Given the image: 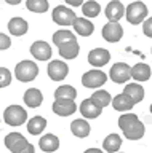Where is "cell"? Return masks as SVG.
I'll return each mask as SVG.
<instances>
[{
  "label": "cell",
  "instance_id": "f35d334b",
  "mask_svg": "<svg viewBox=\"0 0 152 153\" xmlns=\"http://www.w3.org/2000/svg\"><path fill=\"white\" fill-rule=\"evenodd\" d=\"M5 2H7L8 5H19L21 0H5Z\"/></svg>",
  "mask_w": 152,
  "mask_h": 153
},
{
  "label": "cell",
  "instance_id": "e575fe53",
  "mask_svg": "<svg viewBox=\"0 0 152 153\" xmlns=\"http://www.w3.org/2000/svg\"><path fill=\"white\" fill-rule=\"evenodd\" d=\"M142 32H144L146 37L152 38V18H147L144 22H142Z\"/></svg>",
  "mask_w": 152,
  "mask_h": 153
},
{
  "label": "cell",
  "instance_id": "484cf974",
  "mask_svg": "<svg viewBox=\"0 0 152 153\" xmlns=\"http://www.w3.org/2000/svg\"><path fill=\"white\" fill-rule=\"evenodd\" d=\"M46 128V120L43 117H34L27 121V132L32 136H39Z\"/></svg>",
  "mask_w": 152,
  "mask_h": 153
},
{
  "label": "cell",
  "instance_id": "4316f807",
  "mask_svg": "<svg viewBox=\"0 0 152 153\" xmlns=\"http://www.w3.org/2000/svg\"><path fill=\"white\" fill-rule=\"evenodd\" d=\"M91 102L96 105V107L99 108H104V107H107L109 104L112 102V97H111V94L107 93V91H103V89H98V91H94V93L91 94Z\"/></svg>",
  "mask_w": 152,
  "mask_h": 153
},
{
  "label": "cell",
  "instance_id": "d6986e66",
  "mask_svg": "<svg viewBox=\"0 0 152 153\" xmlns=\"http://www.w3.org/2000/svg\"><path fill=\"white\" fill-rule=\"evenodd\" d=\"M58 50H59L61 57H64V59H75L80 53V46H79L77 40H74V42L64 43V45H59Z\"/></svg>",
  "mask_w": 152,
  "mask_h": 153
},
{
  "label": "cell",
  "instance_id": "44dd1931",
  "mask_svg": "<svg viewBox=\"0 0 152 153\" xmlns=\"http://www.w3.org/2000/svg\"><path fill=\"white\" fill-rule=\"evenodd\" d=\"M123 93H125L128 97H131V100L135 104L141 102L144 99V88L138 83H128L125 88H123Z\"/></svg>",
  "mask_w": 152,
  "mask_h": 153
},
{
  "label": "cell",
  "instance_id": "e0dca14e",
  "mask_svg": "<svg viewBox=\"0 0 152 153\" xmlns=\"http://www.w3.org/2000/svg\"><path fill=\"white\" fill-rule=\"evenodd\" d=\"M112 107L117 110V112H128V110H131L135 107V102L131 100V97H128L125 93L122 94H117L115 97L112 99Z\"/></svg>",
  "mask_w": 152,
  "mask_h": 153
},
{
  "label": "cell",
  "instance_id": "5bb4252c",
  "mask_svg": "<svg viewBox=\"0 0 152 153\" xmlns=\"http://www.w3.org/2000/svg\"><path fill=\"white\" fill-rule=\"evenodd\" d=\"M77 110L74 100H55L53 102V112L59 117H69Z\"/></svg>",
  "mask_w": 152,
  "mask_h": 153
},
{
  "label": "cell",
  "instance_id": "8d00e7d4",
  "mask_svg": "<svg viewBox=\"0 0 152 153\" xmlns=\"http://www.w3.org/2000/svg\"><path fill=\"white\" fill-rule=\"evenodd\" d=\"M67 5L70 7H80V5H83V0H64Z\"/></svg>",
  "mask_w": 152,
  "mask_h": 153
},
{
  "label": "cell",
  "instance_id": "ab89813d",
  "mask_svg": "<svg viewBox=\"0 0 152 153\" xmlns=\"http://www.w3.org/2000/svg\"><path fill=\"white\" fill-rule=\"evenodd\" d=\"M151 113H152V105H151Z\"/></svg>",
  "mask_w": 152,
  "mask_h": 153
},
{
  "label": "cell",
  "instance_id": "52a82bcc",
  "mask_svg": "<svg viewBox=\"0 0 152 153\" xmlns=\"http://www.w3.org/2000/svg\"><path fill=\"white\" fill-rule=\"evenodd\" d=\"M46 72H48V76L53 81H61V80H64L66 76H67L69 67L63 61H51L50 64H48Z\"/></svg>",
  "mask_w": 152,
  "mask_h": 153
},
{
  "label": "cell",
  "instance_id": "d4e9b609",
  "mask_svg": "<svg viewBox=\"0 0 152 153\" xmlns=\"http://www.w3.org/2000/svg\"><path fill=\"white\" fill-rule=\"evenodd\" d=\"M144 132H146V128H144V124H142L139 120L133 124V126H130L128 129H125L123 131V136H125L128 140H139V139L144 136Z\"/></svg>",
  "mask_w": 152,
  "mask_h": 153
},
{
  "label": "cell",
  "instance_id": "f1b7e54d",
  "mask_svg": "<svg viewBox=\"0 0 152 153\" xmlns=\"http://www.w3.org/2000/svg\"><path fill=\"white\" fill-rule=\"evenodd\" d=\"M74 40H77V38H75V35L70 30H67V29H61V30H56L53 33V43L56 46L64 45V43H69V42H74Z\"/></svg>",
  "mask_w": 152,
  "mask_h": 153
},
{
  "label": "cell",
  "instance_id": "60d3db41",
  "mask_svg": "<svg viewBox=\"0 0 152 153\" xmlns=\"http://www.w3.org/2000/svg\"><path fill=\"white\" fill-rule=\"evenodd\" d=\"M117 153H118V152H117Z\"/></svg>",
  "mask_w": 152,
  "mask_h": 153
},
{
  "label": "cell",
  "instance_id": "74e56055",
  "mask_svg": "<svg viewBox=\"0 0 152 153\" xmlns=\"http://www.w3.org/2000/svg\"><path fill=\"white\" fill-rule=\"evenodd\" d=\"M85 153H103V150H99V148H88V150H85Z\"/></svg>",
  "mask_w": 152,
  "mask_h": 153
},
{
  "label": "cell",
  "instance_id": "83f0119b",
  "mask_svg": "<svg viewBox=\"0 0 152 153\" xmlns=\"http://www.w3.org/2000/svg\"><path fill=\"white\" fill-rule=\"evenodd\" d=\"M75 96H77V91H75L70 85H64L56 88L55 91V100H74Z\"/></svg>",
  "mask_w": 152,
  "mask_h": 153
},
{
  "label": "cell",
  "instance_id": "5b68a950",
  "mask_svg": "<svg viewBox=\"0 0 152 153\" xmlns=\"http://www.w3.org/2000/svg\"><path fill=\"white\" fill-rule=\"evenodd\" d=\"M109 76L114 83H127L131 78V67L125 62H117V64L112 65Z\"/></svg>",
  "mask_w": 152,
  "mask_h": 153
},
{
  "label": "cell",
  "instance_id": "4dcf8cb0",
  "mask_svg": "<svg viewBox=\"0 0 152 153\" xmlns=\"http://www.w3.org/2000/svg\"><path fill=\"white\" fill-rule=\"evenodd\" d=\"M26 7L29 11L40 14V13H45L46 10H48V2H46V0H27Z\"/></svg>",
  "mask_w": 152,
  "mask_h": 153
},
{
  "label": "cell",
  "instance_id": "603a6c76",
  "mask_svg": "<svg viewBox=\"0 0 152 153\" xmlns=\"http://www.w3.org/2000/svg\"><path fill=\"white\" fill-rule=\"evenodd\" d=\"M131 78H135L136 81H147L151 78V67L147 64H139L131 67Z\"/></svg>",
  "mask_w": 152,
  "mask_h": 153
},
{
  "label": "cell",
  "instance_id": "4fadbf2b",
  "mask_svg": "<svg viewBox=\"0 0 152 153\" xmlns=\"http://www.w3.org/2000/svg\"><path fill=\"white\" fill-rule=\"evenodd\" d=\"M72 27H74V30L82 37H90L94 32L93 22L87 18H75L74 22H72Z\"/></svg>",
  "mask_w": 152,
  "mask_h": 153
},
{
  "label": "cell",
  "instance_id": "1f68e13d",
  "mask_svg": "<svg viewBox=\"0 0 152 153\" xmlns=\"http://www.w3.org/2000/svg\"><path fill=\"white\" fill-rule=\"evenodd\" d=\"M138 121V117L135 113H125V115H120V118H118V128L122 129V131H125L128 129L130 126H133Z\"/></svg>",
  "mask_w": 152,
  "mask_h": 153
},
{
  "label": "cell",
  "instance_id": "ac0fdd59",
  "mask_svg": "<svg viewBox=\"0 0 152 153\" xmlns=\"http://www.w3.org/2000/svg\"><path fill=\"white\" fill-rule=\"evenodd\" d=\"M24 102H26L27 107H31V108L40 107L42 102H43V96H42L40 89H39V88H31V89H27L26 93H24Z\"/></svg>",
  "mask_w": 152,
  "mask_h": 153
},
{
  "label": "cell",
  "instance_id": "9c48e42d",
  "mask_svg": "<svg viewBox=\"0 0 152 153\" xmlns=\"http://www.w3.org/2000/svg\"><path fill=\"white\" fill-rule=\"evenodd\" d=\"M26 145H27L26 137L22 136V134H19V132H10V134L5 137V147H7L11 153L21 152Z\"/></svg>",
  "mask_w": 152,
  "mask_h": 153
},
{
  "label": "cell",
  "instance_id": "ffe728a7",
  "mask_svg": "<svg viewBox=\"0 0 152 153\" xmlns=\"http://www.w3.org/2000/svg\"><path fill=\"white\" fill-rule=\"evenodd\" d=\"M70 131H72V134L75 137L83 139V137H87L90 134L91 128H90V124L87 123V120L80 118V120H74V121L70 123Z\"/></svg>",
  "mask_w": 152,
  "mask_h": 153
},
{
  "label": "cell",
  "instance_id": "8992f818",
  "mask_svg": "<svg viewBox=\"0 0 152 153\" xmlns=\"http://www.w3.org/2000/svg\"><path fill=\"white\" fill-rule=\"evenodd\" d=\"M51 13H53V21L58 26H72L74 19L77 18L72 10L64 7V5H58Z\"/></svg>",
  "mask_w": 152,
  "mask_h": 153
},
{
  "label": "cell",
  "instance_id": "d6a6232c",
  "mask_svg": "<svg viewBox=\"0 0 152 153\" xmlns=\"http://www.w3.org/2000/svg\"><path fill=\"white\" fill-rule=\"evenodd\" d=\"M11 83V72L7 67H0V88H7Z\"/></svg>",
  "mask_w": 152,
  "mask_h": 153
},
{
  "label": "cell",
  "instance_id": "6da1fadb",
  "mask_svg": "<svg viewBox=\"0 0 152 153\" xmlns=\"http://www.w3.org/2000/svg\"><path fill=\"white\" fill-rule=\"evenodd\" d=\"M37 75H39V65L34 61H21L15 67V76L22 83L35 80Z\"/></svg>",
  "mask_w": 152,
  "mask_h": 153
},
{
  "label": "cell",
  "instance_id": "d590c367",
  "mask_svg": "<svg viewBox=\"0 0 152 153\" xmlns=\"http://www.w3.org/2000/svg\"><path fill=\"white\" fill-rule=\"evenodd\" d=\"M18 153H35V148H34V145H32V143L27 142V145L22 148L21 152H18Z\"/></svg>",
  "mask_w": 152,
  "mask_h": 153
},
{
  "label": "cell",
  "instance_id": "30bf717a",
  "mask_svg": "<svg viewBox=\"0 0 152 153\" xmlns=\"http://www.w3.org/2000/svg\"><path fill=\"white\" fill-rule=\"evenodd\" d=\"M111 61V53L104 48H94L88 53V62L94 67H104Z\"/></svg>",
  "mask_w": 152,
  "mask_h": 153
},
{
  "label": "cell",
  "instance_id": "7402d4cb",
  "mask_svg": "<svg viewBox=\"0 0 152 153\" xmlns=\"http://www.w3.org/2000/svg\"><path fill=\"white\" fill-rule=\"evenodd\" d=\"M103 110L96 107L93 102H91V99H85L82 104H80V113L83 115V118H98L99 115H101Z\"/></svg>",
  "mask_w": 152,
  "mask_h": 153
},
{
  "label": "cell",
  "instance_id": "3957f363",
  "mask_svg": "<svg viewBox=\"0 0 152 153\" xmlns=\"http://www.w3.org/2000/svg\"><path fill=\"white\" fill-rule=\"evenodd\" d=\"M125 16H127V21L133 24V26H138L141 24L142 21H146L147 18V7L142 2H133L127 7L125 10Z\"/></svg>",
  "mask_w": 152,
  "mask_h": 153
},
{
  "label": "cell",
  "instance_id": "cb8c5ba5",
  "mask_svg": "<svg viewBox=\"0 0 152 153\" xmlns=\"http://www.w3.org/2000/svg\"><path fill=\"white\" fill-rule=\"evenodd\" d=\"M122 147V137L118 134H109L103 140V148L107 153H117Z\"/></svg>",
  "mask_w": 152,
  "mask_h": 153
},
{
  "label": "cell",
  "instance_id": "8fae6325",
  "mask_svg": "<svg viewBox=\"0 0 152 153\" xmlns=\"http://www.w3.org/2000/svg\"><path fill=\"white\" fill-rule=\"evenodd\" d=\"M51 46L48 45L46 42L43 40H39V42H34L31 45V54L39 61H48L51 57Z\"/></svg>",
  "mask_w": 152,
  "mask_h": 153
},
{
  "label": "cell",
  "instance_id": "836d02e7",
  "mask_svg": "<svg viewBox=\"0 0 152 153\" xmlns=\"http://www.w3.org/2000/svg\"><path fill=\"white\" fill-rule=\"evenodd\" d=\"M11 46V38L5 35V33H0V51L2 50H8Z\"/></svg>",
  "mask_w": 152,
  "mask_h": 153
},
{
  "label": "cell",
  "instance_id": "277c9868",
  "mask_svg": "<svg viewBox=\"0 0 152 153\" xmlns=\"http://www.w3.org/2000/svg\"><path fill=\"white\" fill-rule=\"evenodd\" d=\"M106 81H107V75L104 74L103 70H98V69L85 72L83 76H82V85L85 88H90V89L99 88V86H103Z\"/></svg>",
  "mask_w": 152,
  "mask_h": 153
},
{
  "label": "cell",
  "instance_id": "9a60e30c",
  "mask_svg": "<svg viewBox=\"0 0 152 153\" xmlns=\"http://www.w3.org/2000/svg\"><path fill=\"white\" fill-rule=\"evenodd\" d=\"M27 29H29V24H27V21L22 18H11L10 22H8V30H10V33L15 37L24 35L27 32Z\"/></svg>",
  "mask_w": 152,
  "mask_h": 153
},
{
  "label": "cell",
  "instance_id": "f546056e",
  "mask_svg": "<svg viewBox=\"0 0 152 153\" xmlns=\"http://www.w3.org/2000/svg\"><path fill=\"white\" fill-rule=\"evenodd\" d=\"M82 13L85 14V18H96L101 13V5L94 0H88L82 5Z\"/></svg>",
  "mask_w": 152,
  "mask_h": 153
},
{
  "label": "cell",
  "instance_id": "ba28073f",
  "mask_svg": "<svg viewBox=\"0 0 152 153\" xmlns=\"http://www.w3.org/2000/svg\"><path fill=\"white\" fill-rule=\"evenodd\" d=\"M103 38L109 43H117L120 42V38L123 35V29L118 22H107L103 27Z\"/></svg>",
  "mask_w": 152,
  "mask_h": 153
},
{
  "label": "cell",
  "instance_id": "7c38bea8",
  "mask_svg": "<svg viewBox=\"0 0 152 153\" xmlns=\"http://www.w3.org/2000/svg\"><path fill=\"white\" fill-rule=\"evenodd\" d=\"M123 14H125V7L122 5V2H118V0L109 2V5L106 7V18L109 19V22H118Z\"/></svg>",
  "mask_w": 152,
  "mask_h": 153
},
{
  "label": "cell",
  "instance_id": "7a4b0ae2",
  "mask_svg": "<svg viewBox=\"0 0 152 153\" xmlns=\"http://www.w3.org/2000/svg\"><path fill=\"white\" fill-rule=\"evenodd\" d=\"M27 120V112L21 105H10L3 112V121L8 126H21Z\"/></svg>",
  "mask_w": 152,
  "mask_h": 153
},
{
  "label": "cell",
  "instance_id": "2e32d148",
  "mask_svg": "<svg viewBox=\"0 0 152 153\" xmlns=\"http://www.w3.org/2000/svg\"><path fill=\"white\" fill-rule=\"evenodd\" d=\"M39 147L42 152L45 153H53L59 148V139L55 136V134H45L43 137L40 139Z\"/></svg>",
  "mask_w": 152,
  "mask_h": 153
}]
</instances>
